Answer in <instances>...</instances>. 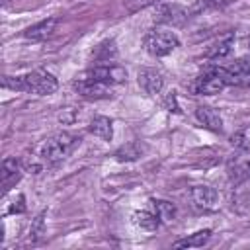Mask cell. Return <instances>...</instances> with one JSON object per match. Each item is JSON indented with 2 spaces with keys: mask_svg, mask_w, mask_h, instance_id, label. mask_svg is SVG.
Wrapping results in <instances>:
<instances>
[{
  "mask_svg": "<svg viewBox=\"0 0 250 250\" xmlns=\"http://www.w3.org/2000/svg\"><path fill=\"white\" fill-rule=\"evenodd\" d=\"M4 86L12 88V90H20V92L49 96V94L57 92L59 80L47 70H31L21 76H4Z\"/></svg>",
  "mask_w": 250,
  "mask_h": 250,
  "instance_id": "1",
  "label": "cell"
},
{
  "mask_svg": "<svg viewBox=\"0 0 250 250\" xmlns=\"http://www.w3.org/2000/svg\"><path fill=\"white\" fill-rule=\"evenodd\" d=\"M232 84H236V80H234V76L229 72V68L211 64V66H207V68L193 80V84H191L189 88H191V92H195V94H207V96H211V94L223 92L227 86H232Z\"/></svg>",
  "mask_w": 250,
  "mask_h": 250,
  "instance_id": "2",
  "label": "cell"
},
{
  "mask_svg": "<svg viewBox=\"0 0 250 250\" xmlns=\"http://www.w3.org/2000/svg\"><path fill=\"white\" fill-rule=\"evenodd\" d=\"M76 146V137H72L70 133H59L49 137L41 148H39V156L47 162V164H57L62 158H66L72 148Z\"/></svg>",
  "mask_w": 250,
  "mask_h": 250,
  "instance_id": "3",
  "label": "cell"
},
{
  "mask_svg": "<svg viewBox=\"0 0 250 250\" xmlns=\"http://www.w3.org/2000/svg\"><path fill=\"white\" fill-rule=\"evenodd\" d=\"M178 45H180L178 35L174 31H168V29H162V27L150 29L145 37V47L152 57H166Z\"/></svg>",
  "mask_w": 250,
  "mask_h": 250,
  "instance_id": "4",
  "label": "cell"
},
{
  "mask_svg": "<svg viewBox=\"0 0 250 250\" xmlns=\"http://www.w3.org/2000/svg\"><path fill=\"white\" fill-rule=\"evenodd\" d=\"M188 18H189L188 10L182 8L180 4H174V2L156 4L154 16H152L154 23H162V25H182Z\"/></svg>",
  "mask_w": 250,
  "mask_h": 250,
  "instance_id": "5",
  "label": "cell"
},
{
  "mask_svg": "<svg viewBox=\"0 0 250 250\" xmlns=\"http://www.w3.org/2000/svg\"><path fill=\"white\" fill-rule=\"evenodd\" d=\"M82 76L113 86V84L125 82L127 72H125V68H121V66H117V64H113V62H107V64H94V66L88 68Z\"/></svg>",
  "mask_w": 250,
  "mask_h": 250,
  "instance_id": "6",
  "label": "cell"
},
{
  "mask_svg": "<svg viewBox=\"0 0 250 250\" xmlns=\"http://www.w3.org/2000/svg\"><path fill=\"white\" fill-rule=\"evenodd\" d=\"M74 90L82 98H88V100H104V98L111 96L109 84H104V82H98V80H92L86 76H80L78 80H74Z\"/></svg>",
  "mask_w": 250,
  "mask_h": 250,
  "instance_id": "7",
  "label": "cell"
},
{
  "mask_svg": "<svg viewBox=\"0 0 250 250\" xmlns=\"http://www.w3.org/2000/svg\"><path fill=\"white\" fill-rule=\"evenodd\" d=\"M137 80H139V86L148 96H156L164 88V76L156 68H141L139 74H137Z\"/></svg>",
  "mask_w": 250,
  "mask_h": 250,
  "instance_id": "8",
  "label": "cell"
},
{
  "mask_svg": "<svg viewBox=\"0 0 250 250\" xmlns=\"http://www.w3.org/2000/svg\"><path fill=\"white\" fill-rule=\"evenodd\" d=\"M23 174V168H21V162L16 160V158H6L2 162V168H0V182H2V191L6 193L12 186H16L20 182Z\"/></svg>",
  "mask_w": 250,
  "mask_h": 250,
  "instance_id": "9",
  "label": "cell"
},
{
  "mask_svg": "<svg viewBox=\"0 0 250 250\" xmlns=\"http://www.w3.org/2000/svg\"><path fill=\"white\" fill-rule=\"evenodd\" d=\"M217 199H219V193L215 188L211 186H193L191 188V201L195 203V207L203 209V211H211L217 207Z\"/></svg>",
  "mask_w": 250,
  "mask_h": 250,
  "instance_id": "10",
  "label": "cell"
},
{
  "mask_svg": "<svg viewBox=\"0 0 250 250\" xmlns=\"http://www.w3.org/2000/svg\"><path fill=\"white\" fill-rule=\"evenodd\" d=\"M55 25H57V18H47V20H41L33 25H29L25 31H23V37L27 41H33V43H39V41H45L53 31H55Z\"/></svg>",
  "mask_w": 250,
  "mask_h": 250,
  "instance_id": "11",
  "label": "cell"
},
{
  "mask_svg": "<svg viewBox=\"0 0 250 250\" xmlns=\"http://www.w3.org/2000/svg\"><path fill=\"white\" fill-rule=\"evenodd\" d=\"M232 47H234V33L232 31H227V33H223L219 39H215L207 47L205 55H207V59H215L217 61V59H223V57L230 55Z\"/></svg>",
  "mask_w": 250,
  "mask_h": 250,
  "instance_id": "12",
  "label": "cell"
},
{
  "mask_svg": "<svg viewBox=\"0 0 250 250\" xmlns=\"http://www.w3.org/2000/svg\"><path fill=\"white\" fill-rule=\"evenodd\" d=\"M195 117L197 121L201 123V127L209 129V131H215V133H221L223 131V119L219 115V111H215L213 107L209 105H199L195 109Z\"/></svg>",
  "mask_w": 250,
  "mask_h": 250,
  "instance_id": "13",
  "label": "cell"
},
{
  "mask_svg": "<svg viewBox=\"0 0 250 250\" xmlns=\"http://www.w3.org/2000/svg\"><path fill=\"white\" fill-rule=\"evenodd\" d=\"M88 131L104 141H111L113 137V125H111V119L105 117V115H96L92 117L90 125H88Z\"/></svg>",
  "mask_w": 250,
  "mask_h": 250,
  "instance_id": "14",
  "label": "cell"
},
{
  "mask_svg": "<svg viewBox=\"0 0 250 250\" xmlns=\"http://www.w3.org/2000/svg\"><path fill=\"white\" fill-rule=\"evenodd\" d=\"M115 55H117V49H115V41H113V39L102 41V43L96 45L94 51H92V59H94L98 64H107V62H111V61L115 59Z\"/></svg>",
  "mask_w": 250,
  "mask_h": 250,
  "instance_id": "15",
  "label": "cell"
},
{
  "mask_svg": "<svg viewBox=\"0 0 250 250\" xmlns=\"http://www.w3.org/2000/svg\"><path fill=\"white\" fill-rule=\"evenodd\" d=\"M229 176L232 184H246L250 182V162L248 160H230Z\"/></svg>",
  "mask_w": 250,
  "mask_h": 250,
  "instance_id": "16",
  "label": "cell"
},
{
  "mask_svg": "<svg viewBox=\"0 0 250 250\" xmlns=\"http://www.w3.org/2000/svg\"><path fill=\"white\" fill-rule=\"evenodd\" d=\"M209 238H211V230L209 229H203V230H197V232H193V234H189V236H186L182 240H176L174 242V248H199Z\"/></svg>",
  "mask_w": 250,
  "mask_h": 250,
  "instance_id": "17",
  "label": "cell"
},
{
  "mask_svg": "<svg viewBox=\"0 0 250 250\" xmlns=\"http://www.w3.org/2000/svg\"><path fill=\"white\" fill-rule=\"evenodd\" d=\"M131 219H133V223L137 225V227H141L143 230H156V227L160 225V219H158V215L156 213H150V211H135L133 215H131Z\"/></svg>",
  "mask_w": 250,
  "mask_h": 250,
  "instance_id": "18",
  "label": "cell"
},
{
  "mask_svg": "<svg viewBox=\"0 0 250 250\" xmlns=\"http://www.w3.org/2000/svg\"><path fill=\"white\" fill-rule=\"evenodd\" d=\"M141 154H143V146L137 141H131V143H125L123 146H119L113 156L119 162H131V160H137Z\"/></svg>",
  "mask_w": 250,
  "mask_h": 250,
  "instance_id": "19",
  "label": "cell"
},
{
  "mask_svg": "<svg viewBox=\"0 0 250 250\" xmlns=\"http://www.w3.org/2000/svg\"><path fill=\"white\" fill-rule=\"evenodd\" d=\"M150 203H152V207H154V211H156L160 221H164V223L174 221V217H176V205L174 203L164 201V199H152Z\"/></svg>",
  "mask_w": 250,
  "mask_h": 250,
  "instance_id": "20",
  "label": "cell"
},
{
  "mask_svg": "<svg viewBox=\"0 0 250 250\" xmlns=\"http://www.w3.org/2000/svg\"><path fill=\"white\" fill-rule=\"evenodd\" d=\"M225 4H227V0H193L191 6L188 8V14L197 16V14H203V12H209V10H217Z\"/></svg>",
  "mask_w": 250,
  "mask_h": 250,
  "instance_id": "21",
  "label": "cell"
},
{
  "mask_svg": "<svg viewBox=\"0 0 250 250\" xmlns=\"http://www.w3.org/2000/svg\"><path fill=\"white\" fill-rule=\"evenodd\" d=\"M45 211H41L35 219H33V223H31V227H29V238L31 240H39L41 238V234L45 232Z\"/></svg>",
  "mask_w": 250,
  "mask_h": 250,
  "instance_id": "22",
  "label": "cell"
},
{
  "mask_svg": "<svg viewBox=\"0 0 250 250\" xmlns=\"http://www.w3.org/2000/svg\"><path fill=\"white\" fill-rule=\"evenodd\" d=\"M160 2H162V0H125V8H127V12L135 14V12L143 10V8L156 6V4H160Z\"/></svg>",
  "mask_w": 250,
  "mask_h": 250,
  "instance_id": "23",
  "label": "cell"
},
{
  "mask_svg": "<svg viewBox=\"0 0 250 250\" xmlns=\"http://www.w3.org/2000/svg\"><path fill=\"white\" fill-rule=\"evenodd\" d=\"M162 104H164V107H166L168 111H172V113H182V109H180V105H178V98H176V92H168Z\"/></svg>",
  "mask_w": 250,
  "mask_h": 250,
  "instance_id": "24",
  "label": "cell"
},
{
  "mask_svg": "<svg viewBox=\"0 0 250 250\" xmlns=\"http://www.w3.org/2000/svg\"><path fill=\"white\" fill-rule=\"evenodd\" d=\"M25 211V197L18 195V201H14V205L8 209V213H23Z\"/></svg>",
  "mask_w": 250,
  "mask_h": 250,
  "instance_id": "25",
  "label": "cell"
},
{
  "mask_svg": "<svg viewBox=\"0 0 250 250\" xmlns=\"http://www.w3.org/2000/svg\"><path fill=\"white\" fill-rule=\"evenodd\" d=\"M248 47H250V35H248Z\"/></svg>",
  "mask_w": 250,
  "mask_h": 250,
  "instance_id": "26",
  "label": "cell"
},
{
  "mask_svg": "<svg viewBox=\"0 0 250 250\" xmlns=\"http://www.w3.org/2000/svg\"><path fill=\"white\" fill-rule=\"evenodd\" d=\"M6 2H8V0H6Z\"/></svg>",
  "mask_w": 250,
  "mask_h": 250,
  "instance_id": "27",
  "label": "cell"
}]
</instances>
